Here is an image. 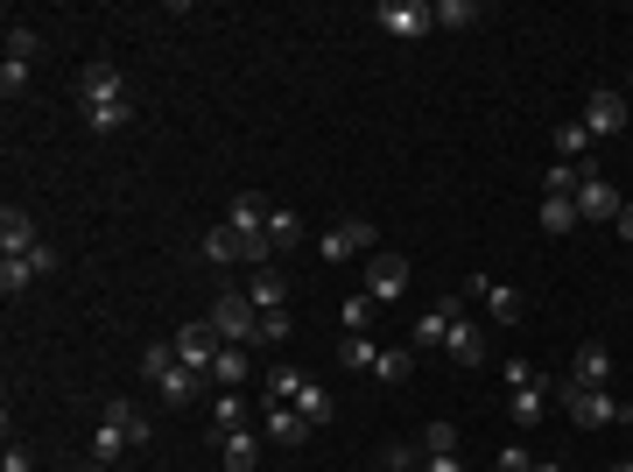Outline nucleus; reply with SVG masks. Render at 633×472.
Wrapping results in <instances>:
<instances>
[{
	"instance_id": "5701e85b",
	"label": "nucleus",
	"mask_w": 633,
	"mask_h": 472,
	"mask_svg": "<svg viewBox=\"0 0 633 472\" xmlns=\"http://www.w3.org/2000/svg\"><path fill=\"white\" fill-rule=\"evenodd\" d=\"M0 42H8L14 64H36V57H42V28L36 22H8V36H0Z\"/></svg>"
},
{
	"instance_id": "9b49d317",
	"label": "nucleus",
	"mask_w": 633,
	"mask_h": 472,
	"mask_svg": "<svg viewBox=\"0 0 633 472\" xmlns=\"http://www.w3.org/2000/svg\"><path fill=\"white\" fill-rule=\"evenodd\" d=\"M584 127H592V141L598 135H626V92H612V85L592 92V99H584Z\"/></svg>"
},
{
	"instance_id": "393cba45",
	"label": "nucleus",
	"mask_w": 633,
	"mask_h": 472,
	"mask_svg": "<svg viewBox=\"0 0 633 472\" xmlns=\"http://www.w3.org/2000/svg\"><path fill=\"white\" fill-rule=\"evenodd\" d=\"M549 141H556V162H584V156H592V127H584V121H563Z\"/></svg>"
},
{
	"instance_id": "dca6fc26",
	"label": "nucleus",
	"mask_w": 633,
	"mask_h": 472,
	"mask_svg": "<svg viewBox=\"0 0 633 472\" xmlns=\"http://www.w3.org/2000/svg\"><path fill=\"white\" fill-rule=\"evenodd\" d=\"M247 297H253V311H282V303H289V275H282V269H253Z\"/></svg>"
},
{
	"instance_id": "6e6552de",
	"label": "nucleus",
	"mask_w": 633,
	"mask_h": 472,
	"mask_svg": "<svg viewBox=\"0 0 633 472\" xmlns=\"http://www.w3.org/2000/svg\"><path fill=\"white\" fill-rule=\"evenodd\" d=\"M170 346H176V360H184L190 374H211V360H219V346H225V338L211 332V318H198V324H184V332H176Z\"/></svg>"
},
{
	"instance_id": "4c0bfd02",
	"label": "nucleus",
	"mask_w": 633,
	"mask_h": 472,
	"mask_svg": "<svg viewBox=\"0 0 633 472\" xmlns=\"http://www.w3.org/2000/svg\"><path fill=\"white\" fill-rule=\"evenodd\" d=\"M303 240V219L296 212H268V247H296Z\"/></svg>"
},
{
	"instance_id": "b1692460",
	"label": "nucleus",
	"mask_w": 633,
	"mask_h": 472,
	"mask_svg": "<svg viewBox=\"0 0 633 472\" xmlns=\"http://www.w3.org/2000/svg\"><path fill=\"white\" fill-rule=\"evenodd\" d=\"M373 374H381L387 388H401V381L415 374V346H381V360H373Z\"/></svg>"
},
{
	"instance_id": "20e7f679",
	"label": "nucleus",
	"mask_w": 633,
	"mask_h": 472,
	"mask_svg": "<svg viewBox=\"0 0 633 472\" xmlns=\"http://www.w3.org/2000/svg\"><path fill=\"white\" fill-rule=\"evenodd\" d=\"M373 219H338V226L316 233V261H352V254H373Z\"/></svg>"
},
{
	"instance_id": "a19ab883",
	"label": "nucleus",
	"mask_w": 633,
	"mask_h": 472,
	"mask_svg": "<svg viewBox=\"0 0 633 472\" xmlns=\"http://www.w3.org/2000/svg\"><path fill=\"white\" fill-rule=\"evenodd\" d=\"M289 338V311H261V332H253V346H282Z\"/></svg>"
},
{
	"instance_id": "c756f323",
	"label": "nucleus",
	"mask_w": 633,
	"mask_h": 472,
	"mask_svg": "<svg viewBox=\"0 0 633 472\" xmlns=\"http://www.w3.org/2000/svg\"><path fill=\"white\" fill-rule=\"evenodd\" d=\"M373 318H381V303H373L367 289H359V297H345V303H338V324H345V332H373Z\"/></svg>"
},
{
	"instance_id": "c85d7f7f",
	"label": "nucleus",
	"mask_w": 633,
	"mask_h": 472,
	"mask_svg": "<svg viewBox=\"0 0 633 472\" xmlns=\"http://www.w3.org/2000/svg\"><path fill=\"white\" fill-rule=\"evenodd\" d=\"M120 451H127V431H120V417H99V437H92V465H113Z\"/></svg>"
},
{
	"instance_id": "72a5a7b5",
	"label": "nucleus",
	"mask_w": 633,
	"mask_h": 472,
	"mask_svg": "<svg viewBox=\"0 0 633 472\" xmlns=\"http://www.w3.org/2000/svg\"><path fill=\"white\" fill-rule=\"evenodd\" d=\"M578 184H584L578 162H549V176H542V190H549V198H578Z\"/></svg>"
},
{
	"instance_id": "09e8293b",
	"label": "nucleus",
	"mask_w": 633,
	"mask_h": 472,
	"mask_svg": "<svg viewBox=\"0 0 633 472\" xmlns=\"http://www.w3.org/2000/svg\"><path fill=\"white\" fill-rule=\"evenodd\" d=\"M528 472H563V465H528Z\"/></svg>"
},
{
	"instance_id": "4468645a",
	"label": "nucleus",
	"mask_w": 633,
	"mask_h": 472,
	"mask_svg": "<svg viewBox=\"0 0 633 472\" xmlns=\"http://www.w3.org/2000/svg\"><path fill=\"white\" fill-rule=\"evenodd\" d=\"M28 247H42L36 219H28L22 204H0V254H28Z\"/></svg>"
},
{
	"instance_id": "3c124183",
	"label": "nucleus",
	"mask_w": 633,
	"mask_h": 472,
	"mask_svg": "<svg viewBox=\"0 0 633 472\" xmlns=\"http://www.w3.org/2000/svg\"><path fill=\"white\" fill-rule=\"evenodd\" d=\"M85 472H105V465H85Z\"/></svg>"
},
{
	"instance_id": "cd10ccee",
	"label": "nucleus",
	"mask_w": 633,
	"mask_h": 472,
	"mask_svg": "<svg viewBox=\"0 0 633 472\" xmlns=\"http://www.w3.org/2000/svg\"><path fill=\"white\" fill-rule=\"evenodd\" d=\"M507 395H514L507 409H514V423H521V431H528V423H542V402H549V381H535V388H507Z\"/></svg>"
},
{
	"instance_id": "9d476101",
	"label": "nucleus",
	"mask_w": 633,
	"mask_h": 472,
	"mask_svg": "<svg viewBox=\"0 0 633 472\" xmlns=\"http://www.w3.org/2000/svg\"><path fill=\"white\" fill-rule=\"evenodd\" d=\"M620 184H606L598 170H584V184H578V219H592V226H606V219H620Z\"/></svg>"
},
{
	"instance_id": "58836bf2",
	"label": "nucleus",
	"mask_w": 633,
	"mask_h": 472,
	"mask_svg": "<svg viewBox=\"0 0 633 472\" xmlns=\"http://www.w3.org/2000/svg\"><path fill=\"white\" fill-rule=\"evenodd\" d=\"M134 121V99L127 107H99V113H85V127H92V135H113V127H127Z\"/></svg>"
},
{
	"instance_id": "0eeeda50",
	"label": "nucleus",
	"mask_w": 633,
	"mask_h": 472,
	"mask_svg": "<svg viewBox=\"0 0 633 472\" xmlns=\"http://www.w3.org/2000/svg\"><path fill=\"white\" fill-rule=\"evenodd\" d=\"M310 431H316V423H310L296 402H268V409H261V437H268V445H282V451L310 445Z\"/></svg>"
},
{
	"instance_id": "603ef678",
	"label": "nucleus",
	"mask_w": 633,
	"mask_h": 472,
	"mask_svg": "<svg viewBox=\"0 0 633 472\" xmlns=\"http://www.w3.org/2000/svg\"><path fill=\"white\" fill-rule=\"evenodd\" d=\"M626 85H633V78H626Z\"/></svg>"
},
{
	"instance_id": "a211bd4d",
	"label": "nucleus",
	"mask_w": 633,
	"mask_h": 472,
	"mask_svg": "<svg viewBox=\"0 0 633 472\" xmlns=\"http://www.w3.org/2000/svg\"><path fill=\"white\" fill-rule=\"evenodd\" d=\"M42 269L28 254H0V297H22V289H36Z\"/></svg>"
},
{
	"instance_id": "7c9ffc66",
	"label": "nucleus",
	"mask_w": 633,
	"mask_h": 472,
	"mask_svg": "<svg viewBox=\"0 0 633 472\" xmlns=\"http://www.w3.org/2000/svg\"><path fill=\"white\" fill-rule=\"evenodd\" d=\"M170 367H176V346H162V338H156V346H141V360H134V374H141V381H162V374H170Z\"/></svg>"
},
{
	"instance_id": "4be33fe9",
	"label": "nucleus",
	"mask_w": 633,
	"mask_h": 472,
	"mask_svg": "<svg viewBox=\"0 0 633 472\" xmlns=\"http://www.w3.org/2000/svg\"><path fill=\"white\" fill-rule=\"evenodd\" d=\"M373 360H381V346H373L367 332H345V338H338V367H352V374H373Z\"/></svg>"
},
{
	"instance_id": "f03ea898",
	"label": "nucleus",
	"mask_w": 633,
	"mask_h": 472,
	"mask_svg": "<svg viewBox=\"0 0 633 472\" xmlns=\"http://www.w3.org/2000/svg\"><path fill=\"white\" fill-rule=\"evenodd\" d=\"M556 395H563V409L578 417V431H606V423H626V417H633V409H626V402H612L606 388H570V381H563Z\"/></svg>"
},
{
	"instance_id": "f3484780",
	"label": "nucleus",
	"mask_w": 633,
	"mask_h": 472,
	"mask_svg": "<svg viewBox=\"0 0 633 472\" xmlns=\"http://www.w3.org/2000/svg\"><path fill=\"white\" fill-rule=\"evenodd\" d=\"M198 254H204V261H219V269H233V261H247V240H239L233 226H211L204 240H198Z\"/></svg>"
},
{
	"instance_id": "a18cd8bd",
	"label": "nucleus",
	"mask_w": 633,
	"mask_h": 472,
	"mask_svg": "<svg viewBox=\"0 0 633 472\" xmlns=\"http://www.w3.org/2000/svg\"><path fill=\"white\" fill-rule=\"evenodd\" d=\"M0 472H28V451H22V445H8V451H0Z\"/></svg>"
},
{
	"instance_id": "412c9836",
	"label": "nucleus",
	"mask_w": 633,
	"mask_h": 472,
	"mask_svg": "<svg viewBox=\"0 0 633 472\" xmlns=\"http://www.w3.org/2000/svg\"><path fill=\"white\" fill-rule=\"evenodd\" d=\"M247 431V402H239V388H219V402H211V437H233Z\"/></svg>"
},
{
	"instance_id": "423d86ee",
	"label": "nucleus",
	"mask_w": 633,
	"mask_h": 472,
	"mask_svg": "<svg viewBox=\"0 0 633 472\" xmlns=\"http://www.w3.org/2000/svg\"><path fill=\"white\" fill-rule=\"evenodd\" d=\"M78 99H85V113H99V107H127V78H120L105 57H92V64L78 71Z\"/></svg>"
},
{
	"instance_id": "e433bc0d",
	"label": "nucleus",
	"mask_w": 633,
	"mask_h": 472,
	"mask_svg": "<svg viewBox=\"0 0 633 472\" xmlns=\"http://www.w3.org/2000/svg\"><path fill=\"white\" fill-rule=\"evenodd\" d=\"M578 226V198H542V233H570Z\"/></svg>"
},
{
	"instance_id": "f8f14e48",
	"label": "nucleus",
	"mask_w": 633,
	"mask_h": 472,
	"mask_svg": "<svg viewBox=\"0 0 633 472\" xmlns=\"http://www.w3.org/2000/svg\"><path fill=\"white\" fill-rule=\"evenodd\" d=\"M444 352H450L458 367H486V324L458 318V324H450V338H444Z\"/></svg>"
},
{
	"instance_id": "a878e982",
	"label": "nucleus",
	"mask_w": 633,
	"mask_h": 472,
	"mask_svg": "<svg viewBox=\"0 0 633 472\" xmlns=\"http://www.w3.org/2000/svg\"><path fill=\"white\" fill-rule=\"evenodd\" d=\"M219 451H225V472H253V459H261V437H253V431H233V437H219Z\"/></svg>"
},
{
	"instance_id": "6ab92c4d",
	"label": "nucleus",
	"mask_w": 633,
	"mask_h": 472,
	"mask_svg": "<svg viewBox=\"0 0 633 472\" xmlns=\"http://www.w3.org/2000/svg\"><path fill=\"white\" fill-rule=\"evenodd\" d=\"M303 388H310V374L296 360H275V367H268V402H296Z\"/></svg>"
},
{
	"instance_id": "f257e3e1",
	"label": "nucleus",
	"mask_w": 633,
	"mask_h": 472,
	"mask_svg": "<svg viewBox=\"0 0 633 472\" xmlns=\"http://www.w3.org/2000/svg\"><path fill=\"white\" fill-rule=\"evenodd\" d=\"M211 332H219L225 346H253V332H261V311H253L247 289H219V297H211Z\"/></svg>"
},
{
	"instance_id": "49530a36",
	"label": "nucleus",
	"mask_w": 633,
	"mask_h": 472,
	"mask_svg": "<svg viewBox=\"0 0 633 472\" xmlns=\"http://www.w3.org/2000/svg\"><path fill=\"white\" fill-rule=\"evenodd\" d=\"M422 472H464V459H458V451H444V459H422Z\"/></svg>"
},
{
	"instance_id": "473e14b6",
	"label": "nucleus",
	"mask_w": 633,
	"mask_h": 472,
	"mask_svg": "<svg viewBox=\"0 0 633 472\" xmlns=\"http://www.w3.org/2000/svg\"><path fill=\"white\" fill-rule=\"evenodd\" d=\"M486 311H493V318H500V324H521V311H528V303H521V289H507V283H493V289H486Z\"/></svg>"
},
{
	"instance_id": "de8ad7c7",
	"label": "nucleus",
	"mask_w": 633,
	"mask_h": 472,
	"mask_svg": "<svg viewBox=\"0 0 633 472\" xmlns=\"http://www.w3.org/2000/svg\"><path fill=\"white\" fill-rule=\"evenodd\" d=\"M612 226H620V233H626V240H633V198L620 204V219H612Z\"/></svg>"
},
{
	"instance_id": "aec40b11",
	"label": "nucleus",
	"mask_w": 633,
	"mask_h": 472,
	"mask_svg": "<svg viewBox=\"0 0 633 472\" xmlns=\"http://www.w3.org/2000/svg\"><path fill=\"white\" fill-rule=\"evenodd\" d=\"M247 374H253L247 346H219V360H211V381H219V388H247Z\"/></svg>"
},
{
	"instance_id": "c9c22d12",
	"label": "nucleus",
	"mask_w": 633,
	"mask_h": 472,
	"mask_svg": "<svg viewBox=\"0 0 633 472\" xmlns=\"http://www.w3.org/2000/svg\"><path fill=\"white\" fill-rule=\"evenodd\" d=\"M479 14H486L479 0H436V28H472Z\"/></svg>"
},
{
	"instance_id": "f704fd0d",
	"label": "nucleus",
	"mask_w": 633,
	"mask_h": 472,
	"mask_svg": "<svg viewBox=\"0 0 633 472\" xmlns=\"http://www.w3.org/2000/svg\"><path fill=\"white\" fill-rule=\"evenodd\" d=\"M105 417H120V431H127V445H148V431H156V423L141 417V409L134 402H105Z\"/></svg>"
},
{
	"instance_id": "8fccbe9b",
	"label": "nucleus",
	"mask_w": 633,
	"mask_h": 472,
	"mask_svg": "<svg viewBox=\"0 0 633 472\" xmlns=\"http://www.w3.org/2000/svg\"><path fill=\"white\" fill-rule=\"evenodd\" d=\"M612 472H633V459H620V465H612Z\"/></svg>"
},
{
	"instance_id": "39448f33",
	"label": "nucleus",
	"mask_w": 633,
	"mask_h": 472,
	"mask_svg": "<svg viewBox=\"0 0 633 472\" xmlns=\"http://www.w3.org/2000/svg\"><path fill=\"white\" fill-rule=\"evenodd\" d=\"M373 22H381L387 36L415 42V36H430V28H436V8H430V0H381V8H373Z\"/></svg>"
},
{
	"instance_id": "1a4fd4ad",
	"label": "nucleus",
	"mask_w": 633,
	"mask_h": 472,
	"mask_svg": "<svg viewBox=\"0 0 633 472\" xmlns=\"http://www.w3.org/2000/svg\"><path fill=\"white\" fill-rule=\"evenodd\" d=\"M458 318H464V297H436L430 311L415 318V338H409V346H415V352H436V346L450 338V324H458Z\"/></svg>"
},
{
	"instance_id": "c03bdc74",
	"label": "nucleus",
	"mask_w": 633,
	"mask_h": 472,
	"mask_svg": "<svg viewBox=\"0 0 633 472\" xmlns=\"http://www.w3.org/2000/svg\"><path fill=\"white\" fill-rule=\"evenodd\" d=\"M528 465H535V459H528L521 445H507V451H500V472H528Z\"/></svg>"
},
{
	"instance_id": "37998d69",
	"label": "nucleus",
	"mask_w": 633,
	"mask_h": 472,
	"mask_svg": "<svg viewBox=\"0 0 633 472\" xmlns=\"http://www.w3.org/2000/svg\"><path fill=\"white\" fill-rule=\"evenodd\" d=\"M381 459H387V465H395V472H422V451H415V445H387V451H381Z\"/></svg>"
},
{
	"instance_id": "bb28decb",
	"label": "nucleus",
	"mask_w": 633,
	"mask_h": 472,
	"mask_svg": "<svg viewBox=\"0 0 633 472\" xmlns=\"http://www.w3.org/2000/svg\"><path fill=\"white\" fill-rule=\"evenodd\" d=\"M415 451H422V459H444V451H458V423H450V417H436V423H422V437H415Z\"/></svg>"
},
{
	"instance_id": "7ed1b4c3",
	"label": "nucleus",
	"mask_w": 633,
	"mask_h": 472,
	"mask_svg": "<svg viewBox=\"0 0 633 472\" xmlns=\"http://www.w3.org/2000/svg\"><path fill=\"white\" fill-rule=\"evenodd\" d=\"M367 297L373 303H401V297H409V254L373 247V254H367Z\"/></svg>"
},
{
	"instance_id": "79ce46f5",
	"label": "nucleus",
	"mask_w": 633,
	"mask_h": 472,
	"mask_svg": "<svg viewBox=\"0 0 633 472\" xmlns=\"http://www.w3.org/2000/svg\"><path fill=\"white\" fill-rule=\"evenodd\" d=\"M535 381H549L535 360H507V388H535Z\"/></svg>"
},
{
	"instance_id": "2eb2a0df",
	"label": "nucleus",
	"mask_w": 633,
	"mask_h": 472,
	"mask_svg": "<svg viewBox=\"0 0 633 472\" xmlns=\"http://www.w3.org/2000/svg\"><path fill=\"white\" fill-rule=\"evenodd\" d=\"M204 381H211V374H190V367L176 360L170 374L156 381V395H162V402H170V409H190V402H198V388H204Z\"/></svg>"
},
{
	"instance_id": "ea45409f",
	"label": "nucleus",
	"mask_w": 633,
	"mask_h": 472,
	"mask_svg": "<svg viewBox=\"0 0 633 472\" xmlns=\"http://www.w3.org/2000/svg\"><path fill=\"white\" fill-rule=\"evenodd\" d=\"M22 92H28V64L0 57V99H22Z\"/></svg>"
},
{
	"instance_id": "ddd939ff",
	"label": "nucleus",
	"mask_w": 633,
	"mask_h": 472,
	"mask_svg": "<svg viewBox=\"0 0 633 472\" xmlns=\"http://www.w3.org/2000/svg\"><path fill=\"white\" fill-rule=\"evenodd\" d=\"M606 374H612V352L592 338V346H578V360H570L563 381H570V388H606Z\"/></svg>"
},
{
	"instance_id": "2f4dec72",
	"label": "nucleus",
	"mask_w": 633,
	"mask_h": 472,
	"mask_svg": "<svg viewBox=\"0 0 633 472\" xmlns=\"http://www.w3.org/2000/svg\"><path fill=\"white\" fill-rule=\"evenodd\" d=\"M296 409H303L310 423H331V417H338V402H331V388H324V381H310V388L296 395Z\"/></svg>"
}]
</instances>
